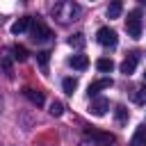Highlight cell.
<instances>
[{"instance_id": "6da1fadb", "label": "cell", "mask_w": 146, "mask_h": 146, "mask_svg": "<svg viewBox=\"0 0 146 146\" xmlns=\"http://www.w3.org/2000/svg\"><path fill=\"white\" fill-rule=\"evenodd\" d=\"M52 16H55L62 25H68L71 21H75V18L80 16V5L73 2V0H62L59 5H55Z\"/></svg>"}, {"instance_id": "7a4b0ae2", "label": "cell", "mask_w": 146, "mask_h": 146, "mask_svg": "<svg viewBox=\"0 0 146 146\" xmlns=\"http://www.w3.org/2000/svg\"><path fill=\"white\" fill-rule=\"evenodd\" d=\"M125 30L132 39H139L141 36V11L139 9H132L128 11V18H125Z\"/></svg>"}, {"instance_id": "3957f363", "label": "cell", "mask_w": 146, "mask_h": 146, "mask_svg": "<svg viewBox=\"0 0 146 146\" xmlns=\"http://www.w3.org/2000/svg\"><path fill=\"white\" fill-rule=\"evenodd\" d=\"M30 36H32V41L43 43V41H48V39L52 36V32H50V27L43 25L41 21H32V25H30Z\"/></svg>"}, {"instance_id": "277c9868", "label": "cell", "mask_w": 146, "mask_h": 146, "mask_svg": "<svg viewBox=\"0 0 146 146\" xmlns=\"http://www.w3.org/2000/svg\"><path fill=\"white\" fill-rule=\"evenodd\" d=\"M96 39H98V43L105 46V48H114V46L119 43V36H116V32H114L112 27H100V30L96 32Z\"/></svg>"}, {"instance_id": "5b68a950", "label": "cell", "mask_w": 146, "mask_h": 146, "mask_svg": "<svg viewBox=\"0 0 146 146\" xmlns=\"http://www.w3.org/2000/svg\"><path fill=\"white\" fill-rule=\"evenodd\" d=\"M84 135L91 137V139H96L100 146H110V144H114V137H112L110 132H100V130H96V128H87Z\"/></svg>"}, {"instance_id": "8992f818", "label": "cell", "mask_w": 146, "mask_h": 146, "mask_svg": "<svg viewBox=\"0 0 146 146\" xmlns=\"http://www.w3.org/2000/svg\"><path fill=\"white\" fill-rule=\"evenodd\" d=\"M107 110H110V100H107V98H100V96H98V98H94V100L89 103V112H91L94 116H103Z\"/></svg>"}, {"instance_id": "52a82bcc", "label": "cell", "mask_w": 146, "mask_h": 146, "mask_svg": "<svg viewBox=\"0 0 146 146\" xmlns=\"http://www.w3.org/2000/svg\"><path fill=\"white\" fill-rule=\"evenodd\" d=\"M112 84H114V80H112V78H100V80H96V82H91L87 91H89V96H96L98 91H103V89H110Z\"/></svg>"}, {"instance_id": "ba28073f", "label": "cell", "mask_w": 146, "mask_h": 146, "mask_svg": "<svg viewBox=\"0 0 146 146\" xmlns=\"http://www.w3.org/2000/svg\"><path fill=\"white\" fill-rule=\"evenodd\" d=\"M23 96H25V98H27L32 105H36V107H39V105H43V100H46L41 91H36V89H30V87H25V89H23Z\"/></svg>"}, {"instance_id": "9c48e42d", "label": "cell", "mask_w": 146, "mask_h": 146, "mask_svg": "<svg viewBox=\"0 0 146 146\" xmlns=\"http://www.w3.org/2000/svg\"><path fill=\"white\" fill-rule=\"evenodd\" d=\"M68 66L75 68V71H84V68L89 66V57H87V55H73V57L68 59Z\"/></svg>"}, {"instance_id": "30bf717a", "label": "cell", "mask_w": 146, "mask_h": 146, "mask_svg": "<svg viewBox=\"0 0 146 146\" xmlns=\"http://www.w3.org/2000/svg\"><path fill=\"white\" fill-rule=\"evenodd\" d=\"M135 68H137V55H130V57H125L121 62V73L123 75H132Z\"/></svg>"}, {"instance_id": "8fae6325", "label": "cell", "mask_w": 146, "mask_h": 146, "mask_svg": "<svg viewBox=\"0 0 146 146\" xmlns=\"http://www.w3.org/2000/svg\"><path fill=\"white\" fill-rule=\"evenodd\" d=\"M30 25H32V18H30V16H23V18H18V21L11 25V34H21V32L30 30Z\"/></svg>"}, {"instance_id": "7c38bea8", "label": "cell", "mask_w": 146, "mask_h": 146, "mask_svg": "<svg viewBox=\"0 0 146 146\" xmlns=\"http://www.w3.org/2000/svg\"><path fill=\"white\" fill-rule=\"evenodd\" d=\"M130 146H146V125H139L130 139Z\"/></svg>"}, {"instance_id": "4fadbf2b", "label": "cell", "mask_w": 146, "mask_h": 146, "mask_svg": "<svg viewBox=\"0 0 146 146\" xmlns=\"http://www.w3.org/2000/svg\"><path fill=\"white\" fill-rule=\"evenodd\" d=\"M96 68H98L100 73H112L114 62H112V59H107V57H100V59H96Z\"/></svg>"}, {"instance_id": "5bb4252c", "label": "cell", "mask_w": 146, "mask_h": 146, "mask_svg": "<svg viewBox=\"0 0 146 146\" xmlns=\"http://www.w3.org/2000/svg\"><path fill=\"white\" fill-rule=\"evenodd\" d=\"M121 11H123V5H121V2H112V5L107 7V18H119Z\"/></svg>"}, {"instance_id": "9a60e30c", "label": "cell", "mask_w": 146, "mask_h": 146, "mask_svg": "<svg viewBox=\"0 0 146 146\" xmlns=\"http://www.w3.org/2000/svg\"><path fill=\"white\" fill-rule=\"evenodd\" d=\"M11 52H14V59H16V62H25V59H27V48H25V46H14Z\"/></svg>"}, {"instance_id": "2e32d148", "label": "cell", "mask_w": 146, "mask_h": 146, "mask_svg": "<svg viewBox=\"0 0 146 146\" xmlns=\"http://www.w3.org/2000/svg\"><path fill=\"white\" fill-rule=\"evenodd\" d=\"M48 59H50V52H48V50H41V52H36V62H39L41 71H48Z\"/></svg>"}, {"instance_id": "e0dca14e", "label": "cell", "mask_w": 146, "mask_h": 146, "mask_svg": "<svg viewBox=\"0 0 146 146\" xmlns=\"http://www.w3.org/2000/svg\"><path fill=\"white\" fill-rule=\"evenodd\" d=\"M62 87H64V91H66V94H71V96H73V91L78 89V80H75V78H64Z\"/></svg>"}, {"instance_id": "ac0fdd59", "label": "cell", "mask_w": 146, "mask_h": 146, "mask_svg": "<svg viewBox=\"0 0 146 146\" xmlns=\"http://www.w3.org/2000/svg\"><path fill=\"white\" fill-rule=\"evenodd\" d=\"M68 46H73V48H82V46H84V34H73V36L68 39Z\"/></svg>"}, {"instance_id": "d6986e66", "label": "cell", "mask_w": 146, "mask_h": 146, "mask_svg": "<svg viewBox=\"0 0 146 146\" xmlns=\"http://www.w3.org/2000/svg\"><path fill=\"white\" fill-rule=\"evenodd\" d=\"M135 103H139V105L146 103V84H141V87L137 89V94H135Z\"/></svg>"}, {"instance_id": "ffe728a7", "label": "cell", "mask_w": 146, "mask_h": 146, "mask_svg": "<svg viewBox=\"0 0 146 146\" xmlns=\"http://www.w3.org/2000/svg\"><path fill=\"white\" fill-rule=\"evenodd\" d=\"M62 112H64V105H62L59 100H52V105H50V114H52V116H62Z\"/></svg>"}, {"instance_id": "44dd1931", "label": "cell", "mask_w": 146, "mask_h": 146, "mask_svg": "<svg viewBox=\"0 0 146 146\" xmlns=\"http://www.w3.org/2000/svg\"><path fill=\"white\" fill-rule=\"evenodd\" d=\"M116 121H119V123H125V121H128V110H125L123 105L116 107Z\"/></svg>"}, {"instance_id": "7402d4cb", "label": "cell", "mask_w": 146, "mask_h": 146, "mask_svg": "<svg viewBox=\"0 0 146 146\" xmlns=\"http://www.w3.org/2000/svg\"><path fill=\"white\" fill-rule=\"evenodd\" d=\"M112 2H121V5H123V0H112Z\"/></svg>"}, {"instance_id": "603a6c76", "label": "cell", "mask_w": 146, "mask_h": 146, "mask_svg": "<svg viewBox=\"0 0 146 146\" xmlns=\"http://www.w3.org/2000/svg\"><path fill=\"white\" fill-rule=\"evenodd\" d=\"M144 78H146V71H144Z\"/></svg>"}, {"instance_id": "cb8c5ba5", "label": "cell", "mask_w": 146, "mask_h": 146, "mask_svg": "<svg viewBox=\"0 0 146 146\" xmlns=\"http://www.w3.org/2000/svg\"><path fill=\"white\" fill-rule=\"evenodd\" d=\"M139 2H146V0H139Z\"/></svg>"}]
</instances>
